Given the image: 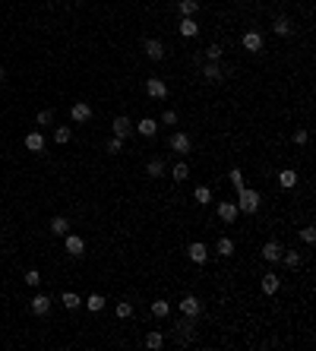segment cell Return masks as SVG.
<instances>
[{"label":"cell","mask_w":316,"mask_h":351,"mask_svg":"<svg viewBox=\"0 0 316 351\" xmlns=\"http://www.w3.org/2000/svg\"><path fill=\"white\" fill-rule=\"evenodd\" d=\"M259 206H263V196H259L253 187H244L237 190V212H247V215H256Z\"/></svg>","instance_id":"cell-1"},{"label":"cell","mask_w":316,"mask_h":351,"mask_svg":"<svg viewBox=\"0 0 316 351\" xmlns=\"http://www.w3.org/2000/svg\"><path fill=\"white\" fill-rule=\"evenodd\" d=\"M174 329H177V339L187 345V342H193V336H196V317H180L177 323H174Z\"/></svg>","instance_id":"cell-2"},{"label":"cell","mask_w":316,"mask_h":351,"mask_svg":"<svg viewBox=\"0 0 316 351\" xmlns=\"http://www.w3.org/2000/svg\"><path fill=\"white\" fill-rule=\"evenodd\" d=\"M64 247H67V253L73 256V260H79V256H86V241H82V237L79 234H64Z\"/></svg>","instance_id":"cell-3"},{"label":"cell","mask_w":316,"mask_h":351,"mask_svg":"<svg viewBox=\"0 0 316 351\" xmlns=\"http://www.w3.org/2000/svg\"><path fill=\"white\" fill-rule=\"evenodd\" d=\"M240 42H244V48H247L250 54H259V51H263V45H266L263 32H256V29H247V32H244V38H240Z\"/></svg>","instance_id":"cell-4"},{"label":"cell","mask_w":316,"mask_h":351,"mask_svg":"<svg viewBox=\"0 0 316 351\" xmlns=\"http://www.w3.org/2000/svg\"><path fill=\"white\" fill-rule=\"evenodd\" d=\"M168 146H171V152H177V155H190L193 152V139L187 133H174Z\"/></svg>","instance_id":"cell-5"},{"label":"cell","mask_w":316,"mask_h":351,"mask_svg":"<svg viewBox=\"0 0 316 351\" xmlns=\"http://www.w3.org/2000/svg\"><path fill=\"white\" fill-rule=\"evenodd\" d=\"M111 130H114V136H120V139H127L130 133H133V120H130L127 114H117L114 120H111Z\"/></svg>","instance_id":"cell-6"},{"label":"cell","mask_w":316,"mask_h":351,"mask_svg":"<svg viewBox=\"0 0 316 351\" xmlns=\"http://www.w3.org/2000/svg\"><path fill=\"white\" fill-rule=\"evenodd\" d=\"M282 250H285V247L278 244V241H266V244H263V253H259V256H263L266 263L275 266V263H282Z\"/></svg>","instance_id":"cell-7"},{"label":"cell","mask_w":316,"mask_h":351,"mask_svg":"<svg viewBox=\"0 0 316 351\" xmlns=\"http://www.w3.org/2000/svg\"><path fill=\"white\" fill-rule=\"evenodd\" d=\"M187 256H190V260H193L196 266H202V263L209 260V247L202 244V241H193V244L187 247Z\"/></svg>","instance_id":"cell-8"},{"label":"cell","mask_w":316,"mask_h":351,"mask_svg":"<svg viewBox=\"0 0 316 351\" xmlns=\"http://www.w3.org/2000/svg\"><path fill=\"white\" fill-rule=\"evenodd\" d=\"M145 57L149 60H161L164 57V51H168V48H164V42H158V38H145Z\"/></svg>","instance_id":"cell-9"},{"label":"cell","mask_w":316,"mask_h":351,"mask_svg":"<svg viewBox=\"0 0 316 351\" xmlns=\"http://www.w3.org/2000/svg\"><path fill=\"white\" fill-rule=\"evenodd\" d=\"M180 313H183V317H199V313H202V304H199L196 294H187V298L180 301Z\"/></svg>","instance_id":"cell-10"},{"label":"cell","mask_w":316,"mask_h":351,"mask_svg":"<svg viewBox=\"0 0 316 351\" xmlns=\"http://www.w3.org/2000/svg\"><path fill=\"white\" fill-rule=\"evenodd\" d=\"M145 92H149L152 98H168V86H164L158 76H149V79H145Z\"/></svg>","instance_id":"cell-11"},{"label":"cell","mask_w":316,"mask_h":351,"mask_svg":"<svg viewBox=\"0 0 316 351\" xmlns=\"http://www.w3.org/2000/svg\"><path fill=\"white\" fill-rule=\"evenodd\" d=\"M133 130H136L139 136H145V139H152V136L158 133V120H152V117H142L139 123H133Z\"/></svg>","instance_id":"cell-12"},{"label":"cell","mask_w":316,"mask_h":351,"mask_svg":"<svg viewBox=\"0 0 316 351\" xmlns=\"http://www.w3.org/2000/svg\"><path fill=\"white\" fill-rule=\"evenodd\" d=\"M237 202H218V218L221 221H225V225H234V221H237Z\"/></svg>","instance_id":"cell-13"},{"label":"cell","mask_w":316,"mask_h":351,"mask_svg":"<svg viewBox=\"0 0 316 351\" xmlns=\"http://www.w3.org/2000/svg\"><path fill=\"white\" fill-rule=\"evenodd\" d=\"M29 310L35 313V317H45V313L51 310V298H48V294H35L32 304H29Z\"/></svg>","instance_id":"cell-14"},{"label":"cell","mask_w":316,"mask_h":351,"mask_svg":"<svg viewBox=\"0 0 316 351\" xmlns=\"http://www.w3.org/2000/svg\"><path fill=\"white\" fill-rule=\"evenodd\" d=\"M202 76H206L209 82H221V79H225V73H221V64L206 60V64H202Z\"/></svg>","instance_id":"cell-15"},{"label":"cell","mask_w":316,"mask_h":351,"mask_svg":"<svg viewBox=\"0 0 316 351\" xmlns=\"http://www.w3.org/2000/svg\"><path fill=\"white\" fill-rule=\"evenodd\" d=\"M164 171H168V164H164V158H152V161L145 164V177H152V180L164 177Z\"/></svg>","instance_id":"cell-16"},{"label":"cell","mask_w":316,"mask_h":351,"mask_svg":"<svg viewBox=\"0 0 316 351\" xmlns=\"http://www.w3.org/2000/svg\"><path fill=\"white\" fill-rule=\"evenodd\" d=\"M70 117H73V120H76V123H86V120L92 117V108H89L86 101H76V105H73V108H70Z\"/></svg>","instance_id":"cell-17"},{"label":"cell","mask_w":316,"mask_h":351,"mask_svg":"<svg viewBox=\"0 0 316 351\" xmlns=\"http://www.w3.org/2000/svg\"><path fill=\"white\" fill-rule=\"evenodd\" d=\"M272 32L285 38V35H291V32H294V26H291V19H288V16H275V19H272Z\"/></svg>","instance_id":"cell-18"},{"label":"cell","mask_w":316,"mask_h":351,"mask_svg":"<svg viewBox=\"0 0 316 351\" xmlns=\"http://www.w3.org/2000/svg\"><path fill=\"white\" fill-rule=\"evenodd\" d=\"M259 285H263V291H266V294H275L278 288H282V279H278L275 272H266V275H263V282H259Z\"/></svg>","instance_id":"cell-19"},{"label":"cell","mask_w":316,"mask_h":351,"mask_svg":"<svg viewBox=\"0 0 316 351\" xmlns=\"http://www.w3.org/2000/svg\"><path fill=\"white\" fill-rule=\"evenodd\" d=\"M180 35H183V38H193V35H199V26H196L193 16H183V19H180Z\"/></svg>","instance_id":"cell-20"},{"label":"cell","mask_w":316,"mask_h":351,"mask_svg":"<svg viewBox=\"0 0 316 351\" xmlns=\"http://www.w3.org/2000/svg\"><path fill=\"white\" fill-rule=\"evenodd\" d=\"M67 231H70V218H64V215H54V218H51V234L64 237Z\"/></svg>","instance_id":"cell-21"},{"label":"cell","mask_w":316,"mask_h":351,"mask_svg":"<svg viewBox=\"0 0 316 351\" xmlns=\"http://www.w3.org/2000/svg\"><path fill=\"white\" fill-rule=\"evenodd\" d=\"M60 304H64L67 310H79V307H82V298H79L76 291H64V294H60Z\"/></svg>","instance_id":"cell-22"},{"label":"cell","mask_w":316,"mask_h":351,"mask_svg":"<svg viewBox=\"0 0 316 351\" xmlns=\"http://www.w3.org/2000/svg\"><path fill=\"white\" fill-rule=\"evenodd\" d=\"M104 304H108V301H104V294H89V298L82 301V307H89L92 313H101V310H104Z\"/></svg>","instance_id":"cell-23"},{"label":"cell","mask_w":316,"mask_h":351,"mask_svg":"<svg viewBox=\"0 0 316 351\" xmlns=\"http://www.w3.org/2000/svg\"><path fill=\"white\" fill-rule=\"evenodd\" d=\"M278 183H282L285 190L297 187V171H294V168H285V171H278Z\"/></svg>","instance_id":"cell-24"},{"label":"cell","mask_w":316,"mask_h":351,"mask_svg":"<svg viewBox=\"0 0 316 351\" xmlns=\"http://www.w3.org/2000/svg\"><path fill=\"white\" fill-rule=\"evenodd\" d=\"M26 149L29 152H45V136L41 133H29L26 136Z\"/></svg>","instance_id":"cell-25"},{"label":"cell","mask_w":316,"mask_h":351,"mask_svg":"<svg viewBox=\"0 0 316 351\" xmlns=\"http://www.w3.org/2000/svg\"><path fill=\"white\" fill-rule=\"evenodd\" d=\"M282 263H285L288 269H297V266L304 263V256L297 253V250H282Z\"/></svg>","instance_id":"cell-26"},{"label":"cell","mask_w":316,"mask_h":351,"mask_svg":"<svg viewBox=\"0 0 316 351\" xmlns=\"http://www.w3.org/2000/svg\"><path fill=\"white\" fill-rule=\"evenodd\" d=\"M145 348H152V351L164 348V336H161L158 329H152V332H145Z\"/></svg>","instance_id":"cell-27"},{"label":"cell","mask_w":316,"mask_h":351,"mask_svg":"<svg viewBox=\"0 0 316 351\" xmlns=\"http://www.w3.org/2000/svg\"><path fill=\"white\" fill-rule=\"evenodd\" d=\"M171 177H174L177 183H183V180L190 177V164H187V161H177L174 168H171Z\"/></svg>","instance_id":"cell-28"},{"label":"cell","mask_w":316,"mask_h":351,"mask_svg":"<svg viewBox=\"0 0 316 351\" xmlns=\"http://www.w3.org/2000/svg\"><path fill=\"white\" fill-rule=\"evenodd\" d=\"M193 199H196V206H209V202H212V190L209 187H196Z\"/></svg>","instance_id":"cell-29"},{"label":"cell","mask_w":316,"mask_h":351,"mask_svg":"<svg viewBox=\"0 0 316 351\" xmlns=\"http://www.w3.org/2000/svg\"><path fill=\"white\" fill-rule=\"evenodd\" d=\"M177 10H180L183 16H196V10H199V0H180V4H177Z\"/></svg>","instance_id":"cell-30"},{"label":"cell","mask_w":316,"mask_h":351,"mask_svg":"<svg viewBox=\"0 0 316 351\" xmlns=\"http://www.w3.org/2000/svg\"><path fill=\"white\" fill-rule=\"evenodd\" d=\"M215 250H218L221 256H231V253H234V241H231V237H218V244H215Z\"/></svg>","instance_id":"cell-31"},{"label":"cell","mask_w":316,"mask_h":351,"mask_svg":"<svg viewBox=\"0 0 316 351\" xmlns=\"http://www.w3.org/2000/svg\"><path fill=\"white\" fill-rule=\"evenodd\" d=\"M73 139V130L70 127H57V130H54V142H60V146H67Z\"/></svg>","instance_id":"cell-32"},{"label":"cell","mask_w":316,"mask_h":351,"mask_svg":"<svg viewBox=\"0 0 316 351\" xmlns=\"http://www.w3.org/2000/svg\"><path fill=\"white\" fill-rule=\"evenodd\" d=\"M231 183H234V190H244L247 187V180H244V171H240V168H231Z\"/></svg>","instance_id":"cell-33"},{"label":"cell","mask_w":316,"mask_h":351,"mask_svg":"<svg viewBox=\"0 0 316 351\" xmlns=\"http://www.w3.org/2000/svg\"><path fill=\"white\" fill-rule=\"evenodd\" d=\"M114 313H117V320H130V317H133V304H127V301H120V304L114 307Z\"/></svg>","instance_id":"cell-34"},{"label":"cell","mask_w":316,"mask_h":351,"mask_svg":"<svg viewBox=\"0 0 316 351\" xmlns=\"http://www.w3.org/2000/svg\"><path fill=\"white\" fill-rule=\"evenodd\" d=\"M104 149H108L111 155H120V152H123V139H120V136H111V139H108V146H104Z\"/></svg>","instance_id":"cell-35"},{"label":"cell","mask_w":316,"mask_h":351,"mask_svg":"<svg viewBox=\"0 0 316 351\" xmlns=\"http://www.w3.org/2000/svg\"><path fill=\"white\" fill-rule=\"evenodd\" d=\"M152 313H155L158 320L168 317V313H171V304H168V301H155V304H152Z\"/></svg>","instance_id":"cell-36"},{"label":"cell","mask_w":316,"mask_h":351,"mask_svg":"<svg viewBox=\"0 0 316 351\" xmlns=\"http://www.w3.org/2000/svg\"><path fill=\"white\" fill-rule=\"evenodd\" d=\"M26 285H29V288H38V285H41V272H38V269H29V272H26Z\"/></svg>","instance_id":"cell-37"},{"label":"cell","mask_w":316,"mask_h":351,"mask_svg":"<svg viewBox=\"0 0 316 351\" xmlns=\"http://www.w3.org/2000/svg\"><path fill=\"white\" fill-rule=\"evenodd\" d=\"M35 120H38L41 127H48V123H54V111H51V108H45V111H38V114H35Z\"/></svg>","instance_id":"cell-38"},{"label":"cell","mask_w":316,"mask_h":351,"mask_svg":"<svg viewBox=\"0 0 316 351\" xmlns=\"http://www.w3.org/2000/svg\"><path fill=\"white\" fill-rule=\"evenodd\" d=\"M221 54H225V51H221V45H209V48H206V60H215V64H218Z\"/></svg>","instance_id":"cell-39"},{"label":"cell","mask_w":316,"mask_h":351,"mask_svg":"<svg viewBox=\"0 0 316 351\" xmlns=\"http://www.w3.org/2000/svg\"><path fill=\"white\" fill-rule=\"evenodd\" d=\"M301 241H304V244H313V241H316V231H313V225L301 228Z\"/></svg>","instance_id":"cell-40"},{"label":"cell","mask_w":316,"mask_h":351,"mask_svg":"<svg viewBox=\"0 0 316 351\" xmlns=\"http://www.w3.org/2000/svg\"><path fill=\"white\" fill-rule=\"evenodd\" d=\"M291 139H294V146H307L310 133H307V130H294V136H291Z\"/></svg>","instance_id":"cell-41"},{"label":"cell","mask_w":316,"mask_h":351,"mask_svg":"<svg viewBox=\"0 0 316 351\" xmlns=\"http://www.w3.org/2000/svg\"><path fill=\"white\" fill-rule=\"evenodd\" d=\"M161 123L174 127V123H177V111H171V108H168V111H164V114H161Z\"/></svg>","instance_id":"cell-42"},{"label":"cell","mask_w":316,"mask_h":351,"mask_svg":"<svg viewBox=\"0 0 316 351\" xmlns=\"http://www.w3.org/2000/svg\"><path fill=\"white\" fill-rule=\"evenodd\" d=\"M0 82H4V67H0Z\"/></svg>","instance_id":"cell-43"}]
</instances>
